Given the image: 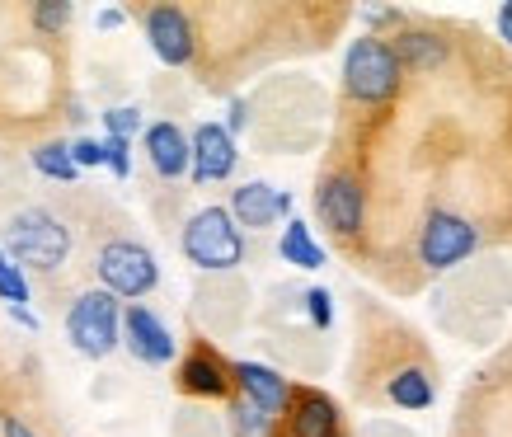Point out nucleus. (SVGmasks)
<instances>
[{
  "label": "nucleus",
  "mask_w": 512,
  "mask_h": 437,
  "mask_svg": "<svg viewBox=\"0 0 512 437\" xmlns=\"http://www.w3.org/2000/svg\"><path fill=\"white\" fill-rule=\"evenodd\" d=\"M0 250L10 254L19 268L52 273V268H62L66 254H71V231H66L52 212H43V207H24L19 217H10Z\"/></svg>",
  "instance_id": "nucleus-1"
},
{
  "label": "nucleus",
  "mask_w": 512,
  "mask_h": 437,
  "mask_svg": "<svg viewBox=\"0 0 512 437\" xmlns=\"http://www.w3.org/2000/svg\"><path fill=\"white\" fill-rule=\"evenodd\" d=\"M184 254L202 273H231L245 259V235H240L226 207H202L184 226Z\"/></svg>",
  "instance_id": "nucleus-2"
},
{
  "label": "nucleus",
  "mask_w": 512,
  "mask_h": 437,
  "mask_svg": "<svg viewBox=\"0 0 512 437\" xmlns=\"http://www.w3.org/2000/svg\"><path fill=\"white\" fill-rule=\"evenodd\" d=\"M118 325H123V311H118V297H109L104 287L94 292H80L66 311V339L76 344V353L85 358H109L118 348Z\"/></svg>",
  "instance_id": "nucleus-3"
},
{
  "label": "nucleus",
  "mask_w": 512,
  "mask_h": 437,
  "mask_svg": "<svg viewBox=\"0 0 512 437\" xmlns=\"http://www.w3.org/2000/svg\"><path fill=\"white\" fill-rule=\"evenodd\" d=\"M400 71L404 66L395 62L390 43H381V38H357L343 57V85L362 104H386L400 90Z\"/></svg>",
  "instance_id": "nucleus-4"
},
{
  "label": "nucleus",
  "mask_w": 512,
  "mask_h": 437,
  "mask_svg": "<svg viewBox=\"0 0 512 437\" xmlns=\"http://www.w3.org/2000/svg\"><path fill=\"white\" fill-rule=\"evenodd\" d=\"M99 282H104V292L109 297H123V301H137L146 292H156L160 282V264L156 254L137 245V240H109L104 250H99Z\"/></svg>",
  "instance_id": "nucleus-5"
},
{
  "label": "nucleus",
  "mask_w": 512,
  "mask_h": 437,
  "mask_svg": "<svg viewBox=\"0 0 512 437\" xmlns=\"http://www.w3.org/2000/svg\"><path fill=\"white\" fill-rule=\"evenodd\" d=\"M475 245H480V231L466 217H456V212H433V217L423 221L419 254L428 268H456L461 259L475 254Z\"/></svg>",
  "instance_id": "nucleus-6"
},
{
  "label": "nucleus",
  "mask_w": 512,
  "mask_h": 437,
  "mask_svg": "<svg viewBox=\"0 0 512 437\" xmlns=\"http://www.w3.org/2000/svg\"><path fill=\"white\" fill-rule=\"evenodd\" d=\"M146 38H151V52H156L165 66H188L193 62V19L179 10V5H156L146 10Z\"/></svg>",
  "instance_id": "nucleus-7"
},
{
  "label": "nucleus",
  "mask_w": 512,
  "mask_h": 437,
  "mask_svg": "<svg viewBox=\"0 0 512 437\" xmlns=\"http://www.w3.org/2000/svg\"><path fill=\"white\" fill-rule=\"evenodd\" d=\"M315 207H320V221L334 235H357L362 217H367V198H362V184L353 174H329L315 193Z\"/></svg>",
  "instance_id": "nucleus-8"
},
{
  "label": "nucleus",
  "mask_w": 512,
  "mask_h": 437,
  "mask_svg": "<svg viewBox=\"0 0 512 437\" xmlns=\"http://www.w3.org/2000/svg\"><path fill=\"white\" fill-rule=\"evenodd\" d=\"M231 221L235 226H245V231H268V226H278L287 212H292V193H282L273 184H240L231 193Z\"/></svg>",
  "instance_id": "nucleus-9"
},
{
  "label": "nucleus",
  "mask_w": 512,
  "mask_h": 437,
  "mask_svg": "<svg viewBox=\"0 0 512 437\" xmlns=\"http://www.w3.org/2000/svg\"><path fill=\"white\" fill-rule=\"evenodd\" d=\"M188 170L198 184H217V179H231L235 170V137L221 123H202L188 141Z\"/></svg>",
  "instance_id": "nucleus-10"
},
{
  "label": "nucleus",
  "mask_w": 512,
  "mask_h": 437,
  "mask_svg": "<svg viewBox=\"0 0 512 437\" xmlns=\"http://www.w3.org/2000/svg\"><path fill=\"white\" fill-rule=\"evenodd\" d=\"M123 344L132 348V358L146 362V367H165V362L174 358V334L160 325L146 306L123 311Z\"/></svg>",
  "instance_id": "nucleus-11"
},
{
  "label": "nucleus",
  "mask_w": 512,
  "mask_h": 437,
  "mask_svg": "<svg viewBox=\"0 0 512 437\" xmlns=\"http://www.w3.org/2000/svg\"><path fill=\"white\" fill-rule=\"evenodd\" d=\"M287 428H292V437H343L339 405L320 391H292V400H287Z\"/></svg>",
  "instance_id": "nucleus-12"
},
{
  "label": "nucleus",
  "mask_w": 512,
  "mask_h": 437,
  "mask_svg": "<svg viewBox=\"0 0 512 437\" xmlns=\"http://www.w3.org/2000/svg\"><path fill=\"white\" fill-rule=\"evenodd\" d=\"M231 381L245 391L249 405L264 409L268 419H273V414H282V409H287V400H292V386H287L273 367H264V362H235Z\"/></svg>",
  "instance_id": "nucleus-13"
},
{
  "label": "nucleus",
  "mask_w": 512,
  "mask_h": 437,
  "mask_svg": "<svg viewBox=\"0 0 512 437\" xmlns=\"http://www.w3.org/2000/svg\"><path fill=\"white\" fill-rule=\"evenodd\" d=\"M179 391L198 395V400H221V395H231V367H226L217 353L193 348V353L179 362Z\"/></svg>",
  "instance_id": "nucleus-14"
},
{
  "label": "nucleus",
  "mask_w": 512,
  "mask_h": 437,
  "mask_svg": "<svg viewBox=\"0 0 512 437\" xmlns=\"http://www.w3.org/2000/svg\"><path fill=\"white\" fill-rule=\"evenodd\" d=\"M146 156L160 179H179L188 174V137L174 123H151L146 127Z\"/></svg>",
  "instance_id": "nucleus-15"
},
{
  "label": "nucleus",
  "mask_w": 512,
  "mask_h": 437,
  "mask_svg": "<svg viewBox=\"0 0 512 437\" xmlns=\"http://www.w3.org/2000/svg\"><path fill=\"white\" fill-rule=\"evenodd\" d=\"M395 62L400 66H419V71H433L442 57H447V43L437 38V33H423V29H409V33H400L395 38Z\"/></svg>",
  "instance_id": "nucleus-16"
},
{
  "label": "nucleus",
  "mask_w": 512,
  "mask_h": 437,
  "mask_svg": "<svg viewBox=\"0 0 512 437\" xmlns=\"http://www.w3.org/2000/svg\"><path fill=\"white\" fill-rule=\"evenodd\" d=\"M282 264H292V268H320L325 264V250L315 245V235L306 221H287V231H282Z\"/></svg>",
  "instance_id": "nucleus-17"
},
{
  "label": "nucleus",
  "mask_w": 512,
  "mask_h": 437,
  "mask_svg": "<svg viewBox=\"0 0 512 437\" xmlns=\"http://www.w3.org/2000/svg\"><path fill=\"white\" fill-rule=\"evenodd\" d=\"M390 400L400 409H428L433 405V376L419 372V367H404V372L390 376Z\"/></svg>",
  "instance_id": "nucleus-18"
},
{
  "label": "nucleus",
  "mask_w": 512,
  "mask_h": 437,
  "mask_svg": "<svg viewBox=\"0 0 512 437\" xmlns=\"http://www.w3.org/2000/svg\"><path fill=\"white\" fill-rule=\"evenodd\" d=\"M33 170L47 174V179H57V184H71L76 179V160H71V146L66 141H43L38 151H33Z\"/></svg>",
  "instance_id": "nucleus-19"
},
{
  "label": "nucleus",
  "mask_w": 512,
  "mask_h": 437,
  "mask_svg": "<svg viewBox=\"0 0 512 437\" xmlns=\"http://www.w3.org/2000/svg\"><path fill=\"white\" fill-rule=\"evenodd\" d=\"M231 433L235 437H273V419L259 405H249L245 395L231 405Z\"/></svg>",
  "instance_id": "nucleus-20"
},
{
  "label": "nucleus",
  "mask_w": 512,
  "mask_h": 437,
  "mask_svg": "<svg viewBox=\"0 0 512 437\" xmlns=\"http://www.w3.org/2000/svg\"><path fill=\"white\" fill-rule=\"evenodd\" d=\"M0 301H10V311H24V301H29V278L5 250H0Z\"/></svg>",
  "instance_id": "nucleus-21"
},
{
  "label": "nucleus",
  "mask_w": 512,
  "mask_h": 437,
  "mask_svg": "<svg viewBox=\"0 0 512 437\" xmlns=\"http://www.w3.org/2000/svg\"><path fill=\"white\" fill-rule=\"evenodd\" d=\"M33 24L43 33H62L71 24V5L66 0H43V5H33Z\"/></svg>",
  "instance_id": "nucleus-22"
},
{
  "label": "nucleus",
  "mask_w": 512,
  "mask_h": 437,
  "mask_svg": "<svg viewBox=\"0 0 512 437\" xmlns=\"http://www.w3.org/2000/svg\"><path fill=\"white\" fill-rule=\"evenodd\" d=\"M104 165H109L118 179H127V174H132V141H123V137L104 141Z\"/></svg>",
  "instance_id": "nucleus-23"
},
{
  "label": "nucleus",
  "mask_w": 512,
  "mask_h": 437,
  "mask_svg": "<svg viewBox=\"0 0 512 437\" xmlns=\"http://www.w3.org/2000/svg\"><path fill=\"white\" fill-rule=\"evenodd\" d=\"M104 123H109V137L132 141V132L141 127V113L137 109H109V113H104Z\"/></svg>",
  "instance_id": "nucleus-24"
},
{
  "label": "nucleus",
  "mask_w": 512,
  "mask_h": 437,
  "mask_svg": "<svg viewBox=\"0 0 512 437\" xmlns=\"http://www.w3.org/2000/svg\"><path fill=\"white\" fill-rule=\"evenodd\" d=\"M71 160H76V170H99V165H104V141L80 137L76 146H71Z\"/></svg>",
  "instance_id": "nucleus-25"
},
{
  "label": "nucleus",
  "mask_w": 512,
  "mask_h": 437,
  "mask_svg": "<svg viewBox=\"0 0 512 437\" xmlns=\"http://www.w3.org/2000/svg\"><path fill=\"white\" fill-rule=\"evenodd\" d=\"M306 311H311V320L320 329H329V320H334V306H329V292H320V287H315V292H306Z\"/></svg>",
  "instance_id": "nucleus-26"
},
{
  "label": "nucleus",
  "mask_w": 512,
  "mask_h": 437,
  "mask_svg": "<svg viewBox=\"0 0 512 437\" xmlns=\"http://www.w3.org/2000/svg\"><path fill=\"white\" fill-rule=\"evenodd\" d=\"M99 29H123V10H99Z\"/></svg>",
  "instance_id": "nucleus-27"
},
{
  "label": "nucleus",
  "mask_w": 512,
  "mask_h": 437,
  "mask_svg": "<svg viewBox=\"0 0 512 437\" xmlns=\"http://www.w3.org/2000/svg\"><path fill=\"white\" fill-rule=\"evenodd\" d=\"M498 33H503V38L512 43V0L503 5V10H498Z\"/></svg>",
  "instance_id": "nucleus-28"
},
{
  "label": "nucleus",
  "mask_w": 512,
  "mask_h": 437,
  "mask_svg": "<svg viewBox=\"0 0 512 437\" xmlns=\"http://www.w3.org/2000/svg\"><path fill=\"white\" fill-rule=\"evenodd\" d=\"M5 437H38L29 428V423H19V419H5Z\"/></svg>",
  "instance_id": "nucleus-29"
}]
</instances>
